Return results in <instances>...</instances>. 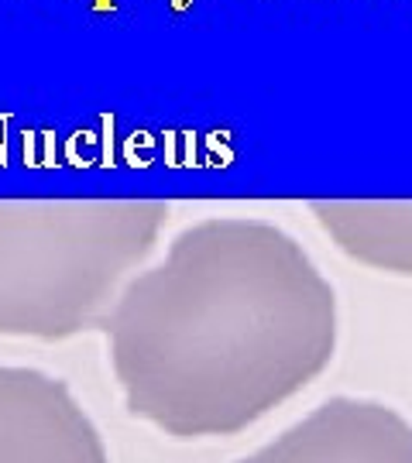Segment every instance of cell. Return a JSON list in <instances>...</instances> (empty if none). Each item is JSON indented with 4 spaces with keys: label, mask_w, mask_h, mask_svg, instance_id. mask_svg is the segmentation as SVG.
Masks as SVG:
<instances>
[{
    "label": "cell",
    "mask_w": 412,
    "mask_h": 463,
    "mask_svg": "<svg viewBox=\"0 0 412 463\" xmlns=\"http://www.w3.org/2000/svg\"><path fill=\"white\" fill-rule=\"evenodd\" d=\"M330 347V298L313 275L244 241L196 248L114 323L128 409L179 439L251 426L296 395Z\"/></svg>",
    "instance_id": "obj_1"
},
{
    "label": "cell",
    "mask_w": 412,
    "mask_h": 463,
    "mask_svg": "<svg viewBox=\"0 0 412 463\" xmlns=\"http://www.w3.org/2000/svg\"><path fill=\"white\" fill-rule=\"evenodd\" d=\"M0 463H107V449L62 381L0 367Z\"/></svg>",
    "instance_id": "obj_2"
},
{
    "label": "cell",
    "mask_w": 412,
    "mask_h": 463,
    "mask_svg": "<svg viewBox=\"0 0 412 463\" xmlns=\"http://www.w3.org/2000/svg\"><path fill=\"white\" fill-rule=\"evenodd\" d=\"M237 463H412V426L375 402L333 398Z\"/></svg>",
    "instance_id": "obj_3"
},
{
    "label": "cell",
    "mask_w": 412,
    "mask_h": 463,
    "mask_svg": "<svg viewBox=\"0 0 412 463\" xmlns=\"http://www.w3.org/2000/svg\"><path fill=\"white\" fill-rule=\"evenodd\" d=\"M90 7H93L97 14H107V11L114 14V11H117V0H90Z\"/></svg>",
    "instance_id": "obj_4"
}]
</instances>
